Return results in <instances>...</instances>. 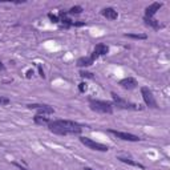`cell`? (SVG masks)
I'll list each match as a JSON object with an SVG mask.
<instances>
[{
    "mask_svg": "<svg viewBox=\"0 0 170 170\" xmlns=\"http://www.w3.org/2000/svg\"><path fill=\"white\" fill-rule=\"evenodd\" d=\"M121 87L122 88H125V89H134L137 85H138V83H137V80L136 79H133V77H126V79H122L121 81L118 83Z\"/></svg>",
    "mask_w": 170,
    "mask_h": 170,
    "instance_id": "9c48e42d",
    "label": "cell"
},
{
    "mask_svg": "<svg viewBox=\"0 0 170 170\" xmlns=\"http://www.w3.org/2000/svg\"><path fill=\"white\" fill-rule=\"evenodd\" d=\"M80 76H81V77H89V79L93 77L92 73H89V72H81V73H80Z\"/></svg>",
    "mask_w": 170,
    "mask_h": 170,
    "instance_id": "ffe728a7",
    "label": "cell"
},
{
    "mask_svg": "<svg viewBox=\"0 0 170 170\" xmlns=\"http://www.w3.org/2000/svg\"><path fill=\"white\" fill-rule=\"evenodd\" d=\"M89 105H91V109L95 112L99 113H105V114H110L113 112V106L110 102H106V101H100V100H91L89 101Z\"/></svg>",
    "mask_w": 170,
    "mask_h": 170,
    "instance_id": "7a4b0ae2",
    "label": "cell"
},
{
    "mask_svg": "<svg viewBox=\"0 0 170 170\" xmlns=\"http://www.w3.org/2000/svg\"><path fill=\"white\" fill-rule=\"evenodd\" d=\"M11 101H10V99H7V97H2L0 96V105H8Z\"/></svg>",
    "mask_w": 170,
    "mask_h": 170,
    "instance_id": "ac0fdd59",
    "label": "cell"
},
{
    "mask_svg": "<svg viewBox=\"0 0 170 170\" xmlns=\"http://www.w3.org/2000/svg\"><path fill=\"white\" fill-rule=\"evenodd\" d=\"M95 60H92V57H80L77 60V65L79 67H89L92 65Z\"/></svg>",
    "mask_w": 170,
    "mask_h": 170,
    "instance_id": "4fadbf2b",
    "label": "cell"
},
{
    "mask_svg": "<svg viewBox=\"0 0 170 170\" xmlns=\"http://www.w3.org/2000/svg\"><path fill=\"white\" fill-rule=\"evenodd\" d=\"M81 12H83V8L81 7H80V6H75V7L71 8L68 14H69V15H79V14H81Z\"/></svg>",
    "mask_w": 170,
    "mask_h": 170,
    "instance_id": "e0dca14e",
    "label": "cell"
},
{
    "mask_svg": "<svg viewBox=\"0 0 170 170\" xmlns=\"http://www.w3.org/2000/svg\"><path fill=\"white\" fill-rule=\"evenodd\" d=\"M48 17H49V19H51L53 23H59V19H57V16H55V15L49 14V15H48Z\"/></svg>",
    "mask_w": 170,
    "mask_h": 170,
    "instance_id": "44dd1931",
    "label": "cell"
},
{
    "mask_svg": "<svg viewBox=\"0 0 170 170\" xmlns=\"http://www.w3.org/2000/svg\"><path fill=\"white\" fill-rule=\"evenodd\" d=\"M108 52H109V47L108 45H105V44H97L91 57H92V60H96L97 57H99V56L106 55Z\"/></svg>",
    "mask_w": 170,
    "mask_h": 170,
    "instance_id": "ba28073f",
    "label": "cell"
},
{
    "mask_svg": "<svg viewBox=\"0 0 170 170\" xmlns=\"http://www.w3.org/2000/svg\"><path fill=\"white\" fill-rule=\"evenodd\" d=\"M80 141H81V144H84L85 146H88L89 149H92V150H97V152H108L109 150V148L106 145L96 142V141L88 138V137H80Z\"/></svg>",
    "mask_w": 170,
    "mask_h": 170,
    "instance_id": "3957f363",
    "label": "cell"
},
{
    "mask_svg": "<svg viewBox=\"0 0 170 170\" xmlns=\"http://www.w3.org/2000/svg\"><path fill=\"white\" fill-rule=\"evenodd\" d=\"M0 69H4V67L2 65V63H0Z\"/></svg>",
    "mask_w": 170,
    "mask_h": 170,
    "instance_id": "cb8c5ba5",
    "label": "cell"
},
{
    "mask_svg": "<svg viewBox=\"0 0 170 170\" xmlns=\"http://www.w3.org/2000/svg\"><path fill=\"white\" fill-rule=\"evenodd\" d=\"M101 14H102L104 17H106V19H109V20H116L117 17H118V14H117V11L113 10V8H110V7L104 8Z\"/></svg>",
    "mask_w": 170,
    "mask_h": 170,
    "instance_id": "8fae6325",
    "label": "cell"
},
{
    "mask_svg": "<svg viewBox=\"0 0 170 170\" xmlns=\"http://www.w3.org/2000/svg\"><path fill=\"white\" fill-rule=\"evenodd\" d=\"M87 89H88V87H87V84H85V83H81V84H79V91L81 92V93L87 92Z\"/></svg>",
    "mask_w": 170,
    "mask_h": 170,
    "instance_id": "d6986e66",
    "label": "cell"
},
{
    "mask_svg": "<svg viewBox=\"0 0 170 170\" xmlns=\"http://www.w3.org/2000/svg\"><path fill=\"white\" fill-rule=\"evenodd\" d=\"M14 165H15V166H16V168H19L20 170H27L25 168H23V166H21V165H19V164H16V162H14Z\"/></svg>",
    "mask_w": 170,
    "mask_h": 170,
    "instance_id": "603a6c76",
    "label": "cell"
},
{
    "mask_svg": "<svg viewBox=\"0 0 170 170\" xmlns=\"http://www.w3.org/2000/svg\"><path fill=\"white\" fill-rule=\"evenodd\" d=\"M49 130L55 134L67 136V134H80L83 130L81 125L69 120H55L48 125Z\"/></svg>",
    "mask_w": 170,
    "mask_h": 170,
    "instance_id": "6da1fadb",
    "label": "cell"
},
{
    "mask_svg": "<svg viewBox=\"0 0 170 170\" xmlns=\"http://www.w3.org/2000/svg\"><path fill=\"white\" fill-rule=\"evenodd\" d=\"M145 23H146L148 25H152L153 28H158L160 27L158 21H157V20H154V19H152V17H145Z\"/></svg>",
    "mask_w": 170,
    "mask_h": 170,
    "instance_id": "2e32d148",
    "label": "cell"
},
{
    "mask_svg": "<svg viewBox=\"0 0 170 170\" xmlns=\"http://www.w3.org/2000/svg\"><path fill=\"white\" fill-rule=\"evenodd\" d=\"M161 7H162V4H161V3H153V4H150V6L145 10V17H153V16L157 14V11H160Z\"/></svg>",
    "mask_w": 170,
    "mask_h": 170,
    "instance_id": "30bf717a",
    "label": "cell"
},
{
    "mask_svg": "<svg viewBox=\"0 0 170 170\" xmlns=\"http://www.w3.org/2000/svg\"><path fill=\"white\" fill-rule=\"evenodd\" d=\"M33 121H35L36 124H39V125H49V122H51L48 117H45V116H40V114L35 116Z\"/></svg>",
    "mask_w": 170,
    "mask_h": 170,
    "instance_id": "5bb4252c",
    "label": "cell"
},
{
    "mask_svg": "<svg viewBox=\"0 0 170 170\" xmlns=\"http://www.w3.org/2000/svg\"><path fill=\"white\" fill-rule=\"evenodd\" d=\"M109 133H112V134H114L117 138H121L124 141H129V142H137V141H140V138L134 134H132V133H125V132H117V130H108Z\"/></svg>",
    "mask_w": 170,
    "mask_h": 170,
    "instance_id": "5b68a950",
    "label": "cell"
},
{
    "mask_svg": "<svg viewBox=\"0 0 170 170\" xmlns=\"http://www.w3.org/2000/svg\"><path fill=\"white\" fill-rule=\"evenodd\" d=\"M37 68H39V73H40V76L44 79L45 77V75H44V71H43V68H41V65H37Z\"/></svg>",
    "mask_w": 170,
    "mask_h": 170,
    "instance_id": "7402d4cb",
    "label": "cell"
},
{
    "mask_svg": "<svg viewBox=\"0 0 170 170\" xmlns=\"http://www.w3.org/2000/svg\"><path fill=\"white\" fill-rule=\"evenodd\" d=\"M118 160L121 161V162H125V164H128V165H132V166L145 169L144 165H141V164H138V162H136V161H133V160H130V158H125V157H118Z\"/></svg>",
    "mask_w": 170,
    "mask_h": 170,
    "instance_id": "7c38bea8",
    "label": "cell"
},
{
    "mask_svg": "<svg viewBox=\"0 0 170 170\" xmlns=\"http://www.w3.org/2000/svg\"><path fill=\"white\" fill-rule=\"evenodd\" d=\"M112 99H113V101H114V104H116L120 109H136V108H137L134 104L128 102L126 100L121 99V97H120V96H117L116 93H112Z\"/></svg>",
    "mask_w": 170,
    "mask_h": 170,
    "instance_id": "8992f818",
    "label": "cell"
},
{
    "mask_svg": "<svg viewBox=\"0 0 170 170\" xmlns=\"http://www.w3.org/2000/svg\"><path fill=\"white\" fill-rule=\"evenodd\" d=\"M125 36H126V37H130V39H136V40H145L148 37V36L144 35V33H126Z\"/></svg>",
    "mask_w": 170,
    "mask_h": 170,
    "instance_id": "9a60e30c",
    "label": "cell"
},
{
    "mask_svg": "<svg viewBox=\"0 0 170 170\" xmlns=\"http://www.w3.org/2000/svg\"><path fill=\"white\" fill-rule=\"evenodd\" d=\"M84 170H92V169H91V168H85Z\"/></svg>",
    "mask_w": 170,
    "mask_h": 170,
    "instance_id": "d4e9b609",
    "label": "cell"
},
{
    "mask_svg": "<svg viewBox=\"0 0 170 170\" xmlns=\"http://www.w3.org/2000/svg\"><path fill=\"white\" fill-rule=\"evenodd\" d=\"M28 108L37 110V114H40V116H41V114H43V116L52 114V113L55 112L53 108L48 106V105H40V104H31V105H28Z\"/></svg>",
    "mask_w": 170,
    "mask_h": 170,
    "instance_id": "52a82bcc",
    "label": "cell"
},
{
    "mask_svg": "<svg viewBox=\"0 0 170 170\" xmlns=\"http://www.w3.org/2000/svg\"><path fill=\"white\" fill-rule=\"evenodd\" d=\"M141 95H142V99H144L145 104H146L148 106H150V108H158V106H157V101L154 99V96H153L152 91L148 87H142V88H141Z\"/></svg>",
    "mask_w": 170,
    "mask_h": 170,
    "instance_id": "277c9868",
    "label": "cell"
}]
</instances>
